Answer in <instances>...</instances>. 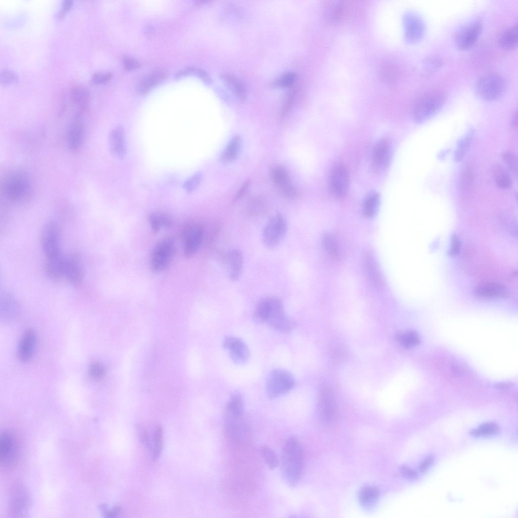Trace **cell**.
<instances>
[{
    "label": "cell",
    "mask_w": 518,
    "mask_h": 518,
    "mask_svg": "<svg viewBox=\"0 0 518 518\" xmlns=\"http://www.w3.org/2000/svg\"><path fill=\"white\" fill-rule=\"evenodd\" d=\"M253 318L258 323H267L282 332L290 331L296 326L295 322L286 314L281 300L275 296H267L258 302Z\"/></svg>",
    "instance_id": "1"
},
{
    "label": "cell",
    "mask_w": 518,
    "mask_h": 518,
    "mask_svg": "<svg viewBox=\"0 0 518 518\" xmlns=\"http://www.w3.org/2000/svg\"><path fill=\"white\" fill-rule=\"evenodd\" d=\"M304 454L300 442L291 437L286 442L281 456V470L285 481L290 486L296 485L301 477Z\"/></svg>",
    "instance_id": "2"
},
{
    "label": "cell",
    "mask_w": 518,
    "mask_h": 518,
    "mask_svg": "<svg viewBox=\"0 0 518 518\" xmlns=\"http://www.w3.org/2000/svg\"><path fill=\"white\" fill-rule=\"evenodd\" d=\"M244 411L241 395L238 392H235L227 404L224 420L225 434L229 439L233 441L241 440L247 429Z\"/></svg>",
    "instance_id": "3"
},
{
    "label": "cell",
    "mask_w": 518,
    "mask_h": 518,
    "mask_svg": "<svg viewBox=\"0 0 518 518\" xmlns=\"http://www.w3.org/2000/svg\"><path fill=\"white\" fill-rule=\"evenodd\" d=\"M447 99L442 90L433 88L421 94L414 102L412 116L417 123L426 122L436 115L443 107Z\"/></svg>",
    "instance_id": "4"
},
{
    "label": "cell",
    "mask_w": 518,
    "mask_h": 518,
    "mask_svg": "<svg viewBox=\"0 0 518 518\" xmlns=\"http://www.w3.org/2000/svg\"><path fill=\"white\" fill-rule=\"evenodd\" d=\"M3 192L9 200L19 202L27 198L31 191V185L27 174L22 170L12 171L6 178Z\"/></svg>",
    "instance_id": "5"
},
{
    "label": "cell",
    "mask_w": 518,
    "mask_h": 518,
    "mask_svg": "<svg viewBox=\"0 0 518 518\" xmlns=\"http://www.w3.org/2000/svg\"><path fill=\"white\" fill-rule=\"evenodd\" d=\"M505 80L500 74L491 72L481 76L476 81L474 89L477 94L486 101L500 98L505 91Z\"/></svg>",
    "instance_id": "6"
},
{
    "label": "cell",
    "mask_w": 518,
    "mask_h": 518,
    "mask_svg": "<svg viewBox=\"0 0 518 518\" xmlns=\"http://www.w3.org/2000/svg\"><path fill=\"white\" fill-rule=\"evenodd\" d=\"M287 229V221L281 213L270 217L263 229V243L269 248L277 247L284 238Z\"/></svg>",
    "instance_id": "7"
},
{
    "label": "cell",
    "mask_w": 518,
    "mask_h": 518,
    "mask_svg": "<svg viewBox=\"0 0 518 518\" xmlns=\"http://www.w3.org/2000/svg\"><path fill=\"white\" fill-rule=\"evenodd\" d=\"M294 385L295 380L291 373L283 369H274L268 376L267 394L270 398H278L291 391Z\"/></svg>",
    "instance_id": "8"
},
{
    "label": "cell",
    "mask_w": 518,
    "mask_h": 518,
    "mask_svg": "<svg viewBox=\"0 0 518 518\" xmlns=\"http://www.w3.org/2000/svg\"><path fill=\"white\" fill-rule=\"evenodd\" d=\"M174 241L169 238H163L153 247L150 256L151 269L156 272L164 270L170 263L175 253Z\"/></svg>",
    "instance_id": "9"
},
{
    "label": "cell",
    "mask_w": 518,
    "mask_h": 518,
    "mask_svg": "<svg viewBox=\"0 0 518 518\" xmlns=\"http://www.w3.org/2000/svg\"><path fill=\"white\" fill-rule=\"evenodd\" d=\"M41 245L47 258L62 254L60 230L58 224L55 221H48L43 227L41 233Z\"/></svg>",
    "instance_id": "10"
},
{
    "label": "cell",
    "mask_w": 518,
    "mask_h": 518,
    "mask_svg": "<svg viewBox=\"0 0 518 518\" xmlns=\"http://www.w3.org/2000/svg\"><path fill=\"white\" fill-rule=\"evenodd\" d=\"M18 441L9 431H4L0 438V462L5 468H12L17 464L19 457Z\"/></svg>",
    "instance_id": "11"
},
{
    "label": "cell",
    "mask_w": 518,
    "mask_h": 518,
    "mask_svg": "<svg viewBox=\"0 0 518 518\" xmlns=\"http://www.w3.org/2000/svg\"><path fill=\"white\" fill-rule=\"evenodd\" d=\"M482 27V23L479 19L474 20L461 26L454 35V42L456 47L461 50L471 48L478 40Z\"/></svg>",
    "instance_id": "12"
},
{
    "label": "cell",
    "mask_w": 518,
    "mask_h": 518,
    "mask_svg": "<svg viewBox=\"0 0 518 518\" xmlns=\"http://www.w3.org/2000/svg\"><path fill=\"white\" fill-rule=\"evenodd\" d=\"M318 414L322 423L330 425L337 417V405L332 391L328 388H322L320 392L318 404Z\"/></svg>",
    "instance_id": "13"
},
{
    "label": "cell",
    "mask_w": 518,
    "mask_h": 518,
    "mask_svg": "<svg viewBox=\"0 0 518 518\" xmlns=\"http://www.w3.org/2000/svg\"><path fill=\"white\" fill-rule=\"evenodd\" d=\"M30 504V496L24 485L19 483L13 485L10 492V513L13 516H22L27 512Z\"/></svg>",
    "instance_id": "14"
},
{
    "label": "cell",
    "mask_w": 518,
    "mask_h": 518,
    "mask_svg": "<svg viewBox=\"0 0 518 518\" xmlns=\"http://www.w3.org/2000/svg\"><path fill=\"white\" fill-rule=\"evenodd\" d=\"M183 250L187 257L193 256L198 250L203 236V228L199 223H187L183 230Z\"/></svg>",
    "instance_id": "15"
},
{
    "label": "cell",
    "mask_w": 518,
    "mask_h": 518,
    "mask_svg": "<svg viewBox=\"0 0 518 518\" xmlns=\"http://www.w3.org/2000/svg\"><path fill=\"white\" fill-rule=\"evenodd\" d=\"M350 182L349 171L341 163L335 165L331 169L329 178V188L337 198L344 197L348 191Z\"/></svg>",
    "instance_id": "16"
},
{
    "label": "cell",
    "mask_w": 518,
    "mask_h": 518,
    "mask_svg": "<svg viewBox=\"0 0 518 518\" xmlns=\"http://www.w3.org/2000/svg\"><path fill=\"white\" fill-rule=\"evenodd\" d=\"M405 37L409 43H415L423 37L425 32V24L418 14L409 12L404 17Z\"/></svg>",
    "instance_id": "17"
},
{
    "label": "cell",
    "mask_w": 518,
    "mask_h": 518,
    "mask_svg": "<svg viewBox=\"0 0 518 518\" xmlns=\"http://www.w3.org/2000/svg\"><path fill=\"white\" fill-rule=\"evenodd\" d=\"M391 157L390 142L387 138H382L376 143L373 149L371 159L373 171L377 173L384 171L390 164Z\"/></svg>",
    "instance_id": "18"
},
{
    "label": "cell",
    "mask_w": 518,
    "mask_h": 518,
    "mask_svg": "<svg viewBox=\"0 0 518 518\" xmlns=\"http://www.w3.org/2000/svg\"><path fill=\"white\" fill-rule=\"evenodd\" d=\"M84 110H80L74 116L68 128L67 143L72 151L78 150L81 147L84 136Z\"/></svg>",
    "instance_id": "19"
},
{
    "label": "cell",
    "mask_w": 518,
    "mask_h": 518,
    "mask_svg": "<svg viewBox=\"0 0 518 518\" xmlns=\"http://www.w3.org/2000/svg\"><path fill=\"white\" fill-rule=\"evenodd\" d=\"M223 346L235 363L243 364L247 361L249 351L245 343L240 338L227 336L224 339Z\"/></svg>",
    "instance_id": "20"
},
{
    "label": "cell",
    "mask_w": 518,
    "mask_h": 518,
    "mask_svg": "<svg viewBox=\"0 0 518 518\" xmlns=\"http://www.w3.org/2000/svg\"><path fill=\"white\" fill-rule=\"evenodd\" d=\"M225 261L229 278L233 281L238 280L241 276L243 267L242 251L236 248L230 249L226 253Z\"/></svg>",
    "instance_id": "21"
},
{
    "label": "cell",
    "mask_w": 518,
    "mask_h": 518,
    "mask_svg": "<svg viewBox=\"0 0 518 518\" xmlns=\"http://www.w3.org/2000/svg\"><path fill=\"white\" fill-rule=\"evenodd\" d=\"M271 177L284 196L288 198L295 196L297 190L291 183L288 172L285 168L280 166L275 167L272 170Z\"/></svg>",
    "instance_id": "22"
},
{
    "label": "cell",
    "mask_w": 518,
    "mask_h": 518,
    "mask_svg": "<svg viewBox=\"0 0 518 518\" xmlns=\"http://www.w3.org/2000/svg\"><path fill=\"white\" fill-rule=\"evenodd\" d=\"M63 278L72 285L78 286L83 280V271L79 258L74 255L65 256Z\"/></svg>",
    "instance_id": "23"
},
{
    "label": "cell",
    "mask_w": 518,
    "mask_h": 518,
    "mask_svg": "<svg viewBox=\"0 0 518 518\" xmlns=\"http://www.w3.org/2000/svg\"><path fill=\"white\" fill-rule=\"evenodd\" d=\"M20 307L15 298L9 293L3 292L0 295V315L5 321H11L19 317Z\"/></svg>",
    "instance_id": "24"
},
{
    "label": "cell",
    "mask_w": 518,
    "mask_h": 518,
    "mask_svg": "<svg viewBox=\"0 0 518 518\" xmlns=\"http://www.w3.org/2000/svg\"><path fill=\"white\" fill-rule=\"evenodd\" d=\"M476 296L483 298H497L506 297L507 288L503 285L494 282H484L477 285L474 289Z\"/></svg>",
    "instance_id": "25"
},
{
    "label": "cell",
    "mask_w": 518,
    "mask_h": 518,
    "mask_svg": "<svg viewBox=\"0 0 518 518\" xmlns=\"http://www.w3.org/2000/svg\"><path fill=\"white\" fill-rule=\"evenodd\" d=\"M37 336L32 329L25 331L19 343L17 355L19 359L23 362L29 361L32 357L36 344Z\"/></svg>",
    "instance_id": "26"
},
{
    "label": "cell",
    "mask_w": 518,
    "mask_h": 518,
    "mask_svg": "<svg viewBox=\"0 0 518 518\" xmlns=\"http://www.w3.org/2000/svg\"><path fill=\"white\" fill-rule=\"evenodd\" d=\"M348 8L343 1H328L324 5V17L328 22L336 24L346 17Z\"/></svg>",
    "instance_id": "27"
},
{
    "label": "cell",
    "mask_w": 518,
    "mask_h": 518,
    "mask_svg": "<svg viewBox=\"0 0 518 518\" xmlns=\"http://www.w3.org/2000/svg\"><path fill=\"white\" fill-rule=\"evenodd\" d=\"M109 143L112 152L118 156H123L126 152L124 132L121 127L114 128L109 136Z\"/></svg>",
    "instance_id": "28"
},
{
    "label": "cell",
    "mask_w": 518,
    "mask_h": 518,
    "mask_svg": "<svg viewBox=\"0 0 518 518\" xmlns=\"http://www.w3.org/2000/svg\"><path fill=\"white\" fill-rule=\"evenodd\" d=\"M65 257L61 254L54 257L47 258L45 269L47 275L50 278L57 280L63 278Z\"/></svg>",
    "instance_id": "29"
},
{
    "label": "cell",
    "mask_w": 518,
    "mask_h": 518,
    "mask_svg": "<svg viewBox=\"0 0 518 518\" xmlns=\"http://www.w3.org/2000/svg\"><path fill=\"white\" fill-rule=\"evenodd\" d=\"M379 495L378 489L373 486H365L359 493V500L361 505L365 508L373 507L376 502Z\"/></svg>",
    "instance_id": "30"
},
{
    "label": "cell",
    "mask_w": 518,
    "mask_h": 518,
    "mask_svg": "<svg viewBox=\"0 0 518 518\" xmlns=\"http://www.w3.org/2000/svg\"><path fill=\"white\" fill-rule=\"evenodd\" d=\"M498 43L506 50L514 49L517 44V25L515 24L504 30L500 34Z\"/></svg>",
    "instance_id": "31"
},
{
    "label": "cell",
    "mask_w": 518,
    "mask_h": 518,
    "mask_svg": "<svg viewBox=\"0 0 518 518\" xmlns=\"http://www.w3.org/2000/svg\"><path fill=\"white\" fill-rule=\"evenodd\" d=\"M148 222L152 231L157 232L163 227H168L172 224L171 217L166 213L155 211L148 216Z\"/></svg>",
    "instance_id": "32"
},
{
    "label": "cell",
    "mask_w": 518,
    "mask_h": 518,
    "mask_svg": "<svg viewBox=\"0 0 518 518\" xmlns=\"http://www.w3.org/2000/svg\"><path fill=\"white\" fill-rule=\"evenodd\" d=\"M380 196L376 192L368 193L365 197L362 204V213L366 218H372L376 212Z\"/></svg>",
    "instance_id": "33"
},
{
    "label": "cell",
    "mask_w": 518,
    "mask_h": 518,
    "mask_svg": "<svg viewBox=\"0 0 518 518\" xmlns=\"http://www.w3.org/2000/svg\"><path fill=\"white\" fill-rule=\"evenodd\" d=\"M474 130L470 128L458 142L454 155V161L460 162L468 151L474 137Z\"/></svg>",
    "instance_id": "34"
},
{
    "label": "cell",
    "mask_w": 518,
    "mask_h": 518,
    "mask_svg": "<svg viewBox=\"0 0 518 518\" xmlns=\"http://www.w3.org/2000/svg\"><path fill=\"white\" fill-rule=\"evenodd\" d=\"M493 176L497 186L501 189H507L511 188L512 180L505 168L500 164H496L493 167Z\"/></svg>",
    "instance_id": "35"
},
{
    "label": "cell",
    "mask_w": 518,
    "mask_h": 518,
    "mask_svg": "<svg viewBox=\"0 0 518 518\" xmlns=\"http://www.w3.org/2000/svg\"><path fill=\"white\" fill-rule=\"evenodd\" d=\"M241 146V138L239 136H235L230 141L226 149L221 155L220 160L223 163H229L234 160L238 156Z\"/></svg>",
    "instance_id": "36"
},
{
    "label": "cell",
    "mask_w": 518,
    "mask_h": 518,
    "mask_svg": "<svg viewBox=\"0 0 518 518\" xmlns=\"http://www.w3.org/2000/svg\"><path fill=\"white\" fill-rule=\"evenodd\" d=\"M72 102L77 105L80 110H85L90 101V92L86 88L82 87L73 88L70 94Z\"/></svg>",
    "instance_id": "37"
},
{
    "label": "cell",
    "mask_w": 518,
    "mask_h": 518,
    "mask_svg": "<svg viewBox=\"0 0 518 518\" xmlns=\"http://www.w3.org/2000/svg\"><path fill=\"white\" fill-rule=\"evenodd\" d=\"M443 60L436 55L429 56L423 60L422 73L423 76H428L437 71L443 65Z\"/></svg>",
    "instance_id": "38"
},
{
    "label": "cell",
    "mask_w": 518,
    "mask_h": 518,
    "mask_svg": "<svg viewBox=\"0 0 518 518\" xmlns=\"http://www.w3.org/2000/svg\"><path fill=\"white\" fill-rule=\"evenodd\" d=\"M365 269L369 279L377 287H381L383 284L381 274L377 265L373 258L367 256L365 260Z\"/></svg>",
    "instance_id": "39"
},
{
    "label": "cell",
    "mask_w": 518,
    "mask_h": 518,
    "mask_svg": "<svg viewBox=\"0 0 518 518\" xmlns=\"http://www.w3.org/2000/svg\"><path fill=\"white\" fill-rule=\"evenodd\" d=\"M222 78L228 87L237 97L243 100L246 97L245 88L243 84L234 76L229 74L222 75Z\"/></svg>",
    "instance_id": "40"
},
{
    "label": "cell",
    "mask_w": 518,
    "mask_h": 518,
    "mask_svg": "<svg viewBox=\"0 0 518 518\" xmlns=\"http://www.w3.org/2000/svg\"><path fill=\"white\" fill-rule=\"evenodd\" d=\"M165 76L163 71H156L145 78L140 83L139 92L144 94L161 81Z\"/></svg>",
    "instance_id": "41"
},
{
    "label": "cell",
    "mask_w": 518,
    "mask_h": 518,
    "mask_svg": "<svg viewBox=\"0 0 518 518\" xmlns=\"http://www.w3.org/2000/svg\"><path fill=\"white\" fill-rule=\"evenodd\" d=\"M396 339L401 345L406 348H411L420 342L418 334L414 330H409L399 333Z\"/></svg>",
    "instance_id": "42"
},
{
    "label": "cell",
    "mask_w": 518,
    "mask_h": 518,
    "mask_svg": "<svg viewBox=\"0 0 518 518\" xmlns=\"http://www.w3.org/2000/svg\"><path fill=\"white\" fill-rule=\"evenodd\" d=\"M380 75L384 81L392 83L397 80L398 76V69L393 63L387 62L381 66Z\"/></svg>",
    "instance_id": "43"
},
{
    "label": "cell",
    "mask_w": 518,
    "mask_h": 518,
    "mask_svg": "<svg viewBox=\"0 0 518 518\" xmlns=\"http://www.w3.org/2000/svg\"><path fill=\"white\" fill-rule=\"evenodd\" d=\"M260 452L265 463L270 469H273L278 465V458L271 448L267 446H262L260 448Z\"/></svg>",
    "instance_id": "44"
},
{
    "label": "cell",
    "mask_w": 518,
    "mask_h": 518,
    "mask_svg": "<svg viewBox=\"0 0 518 518\" xmlns=\"http://www.w3.org/2000/svg\"><path fill=\"white\" fill-rule=\"evenodd\" d=\"M498 425L494 422H487L481 424L478 428L473 429L471 434L474 436H487L493 435L499 432Z\"/></svg>",
    "instance_id": "45"
},
{
    "label": "cell",
    "mask_w": 518,
    "mask_h": 518,
    "mask_svg": "<svg viewBox=\"0 0 518 518\" xmlns=\"http://www.w3.org/2000/svg\"><path fill=\"white\" fill-rule=\"evenodd\" d=\"M474 182V174L470 167H466L461 174L460 186L463 192L469 191L473 186Z\"/></svg>",
    "instance_id": "46"
},
{
    "label": "cell",
    "mask_w": 518,
    "mask_h": 518,
    "mask_svg": "<svg viewBox=\"0 0 518 518\" xmlns=\"http://www.w3.org/2000/svg\"><path fill=\"white\" fill-rule=\"evenodd\" d=\"M323 245L326 251L332 257H337L340 255V248L335 239L330 234L323 237Z\"/></svg>",
    "instance_id": "47"
},
{
    "label": "cell",
    "mask_w": 518,
    "mask_h": 518,
    "mask_svg": "<svg viewBox=\"0 0 518 518\" xmlns=\"http://www.w3.org/2000/svg\"><path fill=\"white\" fill-rule=\"evenodd\" d=\"M153 443V457L155 459L160 456L163 447V430L160 426H158L155 429Z\"/></svg>",
    "instance_id": "48"
},
{
    "label": "cell",
    "mask_w": 518,
    "mask_h": 518,
    "mask_svg": "<svg viewBox=\"0 0 518 518\" xmlns=\"http://www.w3.org/2000/svg\"><path fill=\"white\" fill-rule=\"evenodd\" d=\"M501 158L511 171L517 173V159L515 153L510 151H505L501 154Z\"/></svg>",
    "instance_id": "49"
},
{
    "label": "cell",
    "mask_w": 518,
    "mask_h": 518,
    "mask_svg": "<svg viewBox=\"0 0 518 518\" xmlns=\"http://www.w3.org/2000/svg\"><path fill=\"white\" fill-rule=\"evenodd\" d=\"M89 373L94 379H100L104 377L106 373L104 366L100 362H94L89 367Z\"/></svg>",
    "instance_id": "50"
},
{
    "label": "cell",
    "mask_w": 518,
    "mask_h": 518,
    "mask_svg": "<svg viewBox=\"0 0 518 518\" xmlns=\"http://www.w3.org/2000/svg\"><path fill=\"white\" fill-rule=\"evenodd\" d=\"M201 179L202 176L200 173L194 175L184 183V188L188 192L194 191L200 185Z\"/></svg>",
    "instance_id": "51"
},
{
    "label": "cell",
    "mask_w": 518,
    "mask_h": 518,
    "mask_svg": "<svg viewBox=\"0 0 518 518\" xmlns=\"http://www.w3.org/2000/svg\"><path fill=\"white\" fill-rule=\"evenodd\" d=\"M1 82L4 85H9L18 80L17 75L12 71L5 70L1 74Z\"/></svg>",
    "instance_id": "52"
},
{
    "label": "cell",
    "mask_w": 518,
    "mask_h": 518,
    "mask_svg": "<svg viewBox=\"0 0 518 518\" xmlns=\"http://www.w3.org/2000/svg\"><path fill=\"white\" fill-rule=\"evenodd\" d=\"M296 78V75L293 72H287L282 75L277 81V84L281 87H288L292 85Z\"/></svg>",
    "instance_id": "53"
},
{
    "label": "cell",
    "mask_w": 518,
    "mask_h": 518,
    "mask_svg": "<svg viewBox=\"0 0 518 518\" xmlns=\"http://www.w3.org/2000/svg\"><path fill=\"white\" fill-rule=\"evenodd\" d=\"M265 206V203L264 199L261 198H255L250 201L249 204V211L253 214L260 213L264 209Z\"/></svg>",
    "instance_id": "54"
},
{
    "label": "cell",
    "mask_w": 518,
    "mask_h": 518,
    "mask_svg": "<svg viewBox=\"0 0 518 518\" xmlns=\"http://www.w3.org/2000/svg\"><path fill=\"white\" fill-rule=\"evenodd\" d=\"M460 248V241L458 236L453 234L451 239V248L449 254L451 256H456L458 254Z\"/></svg>",
    "instance_id": "55"
},
{
    "label": "cell",
    "mask_w": 518,
    "mask_h": 518,
    "mask_svg": "<svg viewBox=\"0 0 518 518\" xmlns=\"http://www.w3.org/2000/svg\"><path fill=\"white\" fill-rule=\"evenodd\" d=\"M112 76L110 73H96L92 76V81L95 84L103 83L110 80Z\"/></svg>",
    "instance_id": "56"
},
{
    "label": "cell",
    "mask_w": 518,
    "mask_h": 518,
    "mask_svg": "<svg viewBox=\"0 0 518 518\" xmlns=\"http://www.w3.org/2000/svg\"><path fill=\"white\" fill-rule=\"evenodd\" d=\"M123 63L125 68L127 70L135 69L140 67L139 62L136 59L130 58L125 57L123 59Z\"/></svg>",
    "instance_id": "57"
},
{
    "label": "cell",
    "mask_w": 518,
    "mask_h": 518,
    "mask_svg": "<svg viewBox=\"0 0 518 518\" xmlns=\"http://www.w3.org/2000/svg\"><path fill=\"white\" fill-rule=\"evenodd\" d=\"M250 184V182L249 180L246 181L243 183L236 195L234 199V201L240 199L246 194L249 189Z\"/></svg>",
    "instance_id": "58"
},
{
    "label": "cell",
    "mask_w": 518,
    "mask_h": 518,
    "mask_svg": "<svg viewBox=\"0 0 518 518\" xmlns=\"http://www.w3.org/2000/svg\"><path fill=\"white\" fill-rule=\"evenodd\" d=\"M402 474L410 479H415L417 477V472L406 466H402L400 469Z\"/></svg>",
    "instance_id": "59"
},
{
    "label": "cell",
    "mask_w": 518,
    "mask_h": 518,
    "mask_svg": "<svg viewBox=\"0 0 518 518\" xmlns=\"http://www.w3.org/2000/svg\"><path fill=\"white\" fill-rule=\"evenodd\" d=\"M73 1L71 0H65L63 2L62 9L59 12L57 17L62 18L65 15L66 11L69 10L72 7Z\"/></svg>",
    "instance_id": "60"
},
{
    "label": "cell",
    "mask_w": 518,
    "mask_h": 518,
    "mask_svg": "<svg viewBox=\"0 0 518 518\" xmlns=\"http://www.w3.org/2000/svg\"><path fill=\"white\" fill-rule=\"evenodd\" d=\"M434 461V458L431 456L428 457L420 465L419 469L421 472L424 471Z\"/></svg>",
    "instance_id": "61"
},
{
    "label": "cell",
    "mask_w": 518,
    "mask_h": 518,
    "mask_svg": "<svg viewBox=\"0 0 518 518\" xmlns=\"http://www.w3.org/2000/svg\"><path fill=\"white\" fill-rule=\"evenodd\" d=\"M120 510L121 508L119 506H115L112 509L107 511L106 514L108 517H114L119 513Z\"/></svg>",
    "instance_id": "62"
},
{
    "label": "cell",
    "mask_w": 518,
    "mask_h": 518,
    "mask_svg": "<svg viewBox=\"0 0 518 518\" xmlns=\"http://www.w3.org/2000/svg\"><path fill=\"white\" fill-rule=\"evenodd\" d=\"M511 125L514 128H517V112L516 110L513 113Z\"/></svg>",
    "instance_id": "63"
}]
</instances>
